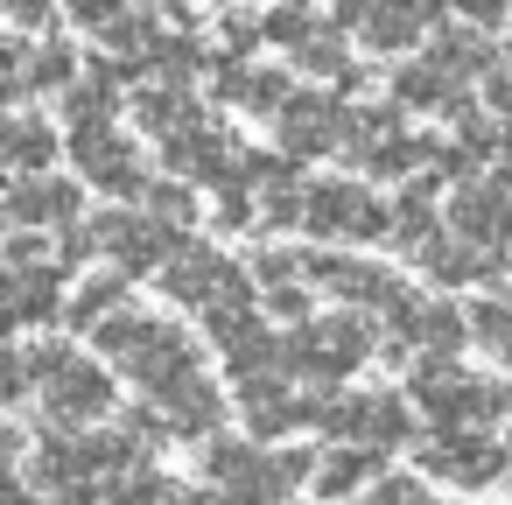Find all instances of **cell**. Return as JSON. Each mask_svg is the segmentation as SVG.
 Wrapping results in <instances>:
<instances>
[{"instance_id":"33","label":"cell","mask_w":512,"mask_h":505,"mask_svg":"<svg viewBox=\"0 0 512 505\" xmlns=\"http://www.w3.org/2000/svg\"><path fill=\"white\" fill-rule=\"evenodd\" d=\"M470 337L484 344V351H512V302L505 295H484V302H470Z\"/></svg>"},{"instance_id":"47","label":"cell","mask_w":512,"mask_h":505,"mask_svg":"<svg viewBox=\"0 0 512 505\" xmlns=\"http://www.w3.org/2000/svg\"><path fill=\"white\" fill-rule=\"evenodd\" d=\"M491 190H498V197L512 204V148H505V162H498V176H491Z\"/></svg>"},{"instance_id":"37","label":"cell","mask_w":512,"mask_h":505,"mask_svg":"<svg viewBox=\"0 0 512 505\" xmlns=\"http://www.w3.org/2000/svg\"><path fill=\"white\" fill-rule=\"evenodd\" d=\"M148 218H162V225H190V218H197L190 183H155V190H148Z\"/></svg>"},{"instance_id":"32","label":"cell","mask_w":512,"mask_h":505,"mask_svg":"<svg viewBox=\"0 0 512 505\" xmlns=\"http://www.w3.org/2000/svg\"><path fill=\"white\" fill-rule=\"evenodd\" d=\"M148 323H155V316H141V309H120L113 323H99V330H92V344H99V358H113V365H127V358H134V344L148 337Z\"/></svg>"},{"instance_id":"17","label":"cell","mask_w":512,"mask_h":505,"mask_svg":"<svg viewBox=\"0 0 512 505\" xmlns=\"http://www.w3.org/2000/svg\"><path fill=\"white\" fill-rule=\"evenodd\" d=\"M134 120H141V134H155L162 148L183 141V134H197V127H211V120H204V99H190V92H176V85H148V92L134 99Z\"/></svg>"},{"instance_id":"7","label":"cell","mask_w":512,"mask_h":505,"mask_svg":"<svg viewBox=\"0 0 512 505\" xmlns=\"http://www.w3.org/2000/svg\"><path fill=\"white\" fill-rule=\"evenodd\" d=\"M344 120H351V113L337 106V92H295L288 113L274 120V141H281L288 162H316L323 148L344 141Z\"/></svg>"},{"instance_id":"45","label":"cell","mask_w":512,"mask_h":505,"mask_svg":"<svg viewBox=\"0 0 512 505\" xmlns=\"http://www.w3.org/2000/svg\"><path fill=\"white\" fill-rule=\"evenodd\" d=\"M99 498H106V491H99V484H71V491H57V498H50V505H99Z\"/></svg>"},{"instance_id":"1","label":"cell","mask_w":512,"mask_h":505,"mask_svg":"<svg viewBox=\"0 0 512 505\" xmlns=\"http://www.w3.org/2000/svg\"><path fill=\"white\" fill-rule=\"evenodd\" d=\"M379 344H372V323L365 316H316V323H302L295 337H288V365L302 372V379H316V386H337V379H351L365 358H372Z\"/></svg>"},{"instance_id":"44","label":"cell","mask_w":512,"mask_h":505,"mask_svg":"<svg viewBox=\"0 0 512 505\" xmlns=\"http://www.w3.org/2000/svg\"><path fill=\"white\" fill-rule=\"evenodd\" d=\"M8 505H43V491L29 484V470H15V477H8Z\"/></svg>"},{"instance_id":"10","label":"cell","mask_w":512,"mask_h":505,"mask_svg":"<svg viewBox=\"0 0 512 505\" xmlns=\"http://www.w3.org/2000/svg\"><path fill=\"white\" fill-rule=\"evenodd\" d=\"M232 281H239V260H225V253L204 246V239H183V253L162 267V295L183 302V309H211Z\"/></svg>"},{"instance_id":"12","label":"cell","mask_w":512,"mask_h":505,"mask_svg":"<svg viewBox=\"0 0 512 505\" xmlns=\"http://www.w3.org/2000/svg\"><path fill=\"white\" fill-rule=\"evenodd\" d=\"M407 400L421 414H435V428H470V400H477V372H463L456 358H421L407 379Z\"/></svg>"},{"instance_id":"23","label":"cell","mask_w":512,"mask_h":505,"mask_svg":"<svg viewBox=\"0 0 512 505\" xmlns=\"http://www.w3.org/2000/svg\"><path fill=\"white\" fill-rule=\"evenodd\" d=\"M421 29H442V8H365L358 43L379 50V57H393V50H414Z\"/></svg>"},{"instance_id":"4","label":"cell","mask_w":512,"mask_h":505,"mask_svg":"<svg viewBox=\"0 0 512 505\" xmlns=\"http://www.w3.org/2000/svg\"><path fill=\"white\" fill-rule=\"evenodd\" d=\"M71 162H78V176H85L92 190H106V197H120V204L155 190V176H148L141 148H134L127 134H113V120L78 127V134H71Z\"/></svg>"},{"instance_id":"6","label":"cell","mask_w":512,"mask_h":505,"mask_svg":"<svg viewBox=\"0 0 512 505\" xmlns=\"http://www.w3.org/2000/svg\"><path fill=\"white\" fill-rule=\"evenodd\" d=\"M414 456H421L428 477H449L456 491H484V484H498L505 463H512V456H505L491 435H477V428H435V435L414 442Z\"/></svg>"},{"instance_id":"31","label":"cell","mask_w":512,"mask_h":505,"mask_svg":"<svg viewBox=\"0 0 512 505\" xmlns=\"http://www.w3.org/2000/svg\"><path fill=\"white\" fill-rule=\"evenodd\" d=\"M197 64H204V50H197V36H162V43L148 50V71H155L162 85H176V92H190L183 78H190Z\"/></svg>"},{"instance_id":"16","label":"cell","mask_w":512,"mask_h":505,"mask_svg":"<svg viewBox=\"0 0 512 505\" xmlns=\"http://www.w3.org/2000/svg\"><path fill=\"white\" fill-rule=\"evenodd\" d=\"M393 106H400V113H456V120H463V113H470V92L449 85V78L421 57V64H400V71H393Z\"/></svg>"},{"instance_id":"46","label":"cell","mask_w":512,"mask_h":505,"mask_svg":"<svg viewBox=\"0 0 512 505\" xmlns=\"http://www.w3.org/2000/svg\"><path fill=\"white\" fill-rule=\"evenodd\" d=\"M50 8H43V0H15V8H8V22H22V29H36Z\"/></svg>"},{"instance_id":"40","label":"cell","mask_w":512,"mask_h":505,"mask_svg":"<svg viewBox=\"0 0 512 505\" xmlns=\"http://www.w3.org/2000/svg\"><path fill=\"white\" fill-rule=\"evenodd\" d=\"M0 393H8V400H29V393H36V365H29V344H15L8 358H0Z\"/></svg>"},{"instance_id":"29","label":"cell","mask_w":512,"mask_h":505,"mask_svg":"<svg viewBox=\"0 0 512 505\" xmlns=\"http://www.w3.org/2000/svg\"><path fill=\"white\" fill-rule=\"evenodd\" d=\"M316 470H323V456H316V449H267V491H274V505H281L288 491L316 484Z\"/></svg>"},{"instance_id":"43","label":"cell","mask_w":512,"mask_h":505,"mask_svg":"<svg viewBox=\"0 0 512 505\" xmlns=\"http://www.w3.org/2000/svg\"><path fill=\"white\" fill-rule=\"evenodd\" d=\"M36 260H43V239H36V232H15V239H8V274H29Z\"/></svg>"},{"instance_id":"28","label":"cell","mask_w":512,"mask_h":505,"mask_svg":"<svg viewBox=\"0 0 512 505\" xmlns=\"http://www.w3.org/2000/svg\"><path fill=\"white\" fill-rule=\"evenodd\" d=\"M183 484H169L155 463H141V470H120V477H106V505H169Z\"/></svg>"},{"instance_id":"14","label":"cell","mask_w":512,"mask_h":505,"mask_svg":"<svg viewBox=\"0 0 512 505\" xmlns=\"http://www.w3.org/2000/svg\"><path fill=\"white\" fill-rule=\"evenodd\" d=\"M92 477H99V463H92V435H57V428H50V435L36 442V456H29V484L50 491V498L71 491V484H92Z\"/></svg>"},{"instance_id":"26","label":"cell","mask_w":512,"mask_h":505,"mask_svg":"<svg viewBox=\"0 0 512 505\" xmlns=\"http://www.w3.org/2000/svg\"><path fill=\"white\" fill-rule=\"evenodd\" d=\"M162 414H169V435H211V428L225 421V393H218L211 379H197V386H183L176 400H162Z\"/></svg>"},{"instance_id":"34","label":"cell","mask_w":512,"mask_h":505,"mask_svg":"<svg viewBox=\"0 0 512 505\" xmlns=\"http://www.w3.org/2000/svg\"><path fill=\"white\" fill-rule=\"evenodd\" d=\"M246 274H253V288H260V295H274V288H295V281H302V260H295V253H281V246H260V253L246 260Z\"/></svg>"},{"instance_id":"42","label":"cell","mask_w":512,"mask_h":505,"mask_svg":"<svg viewBox=\"0 0 512 505\" xmlns=\"http://www.w3.org/2000/svg\"><path fill=\"white\" fill-rule=\"evenodd\" d=\"M267 309H274V316H288L295 330H302V323H316V316H309V288H302V281H295V288H274V295H267Z\"/></svg>"},{"instance_id":"24","label":"cell","mask_w":512,"mask_h":505,"mask_svg":"<svg viewBox=\"0 0 512 505\" xmlns=\"http://www.w3.org/2000/svg\"><path fill=\"white\" fill-rule=\"evenodd\" d=\"M0 155H8L15 183H22V176H43V169L57 162V127H50V120H36V113H15V120H8V134H0Z\"/></svg>"},{"instance_id":"3","label":"cell","mask_w":512,"mask_h":505,"mask_svg":"<svg viewBox=\"0 0 512 505\" xmlns=\"http://www.w3.org/2000/svg\"><path fill=\"white\" fill-rule=\"evenodd\" d=\"M127 379H141V393L162 407V400H176L183 386H197L204 379V344L183 330V323H148V337L134 344V358L120 365Z\"/></svg>"},{"instance_id":"39","label":"cell","mask_w":512,"mask_h":505,"mask_svg":"<svg viewBox=\"0 0 512 505\" xmlns=\"http://www.w3.org/2000/svg\"><path fill=\"white\" fill-rule=\"evenodd\" d=\"M365 505H435V498H428L421 477H379V484L365 491Z\"/></svg>"},{"instance_id":"36","label":"cell","mask_w":512,"mask_h":505,"mask_svg":"<svg viewBox=\"0 0 512 505\" xmlns=\"http://www.w3.org/2000/svg\"><path fill=\"white\" fill-rule=\"evenodd\" d=\"M211 225H218V232H246V225H260V197H253V190H239V183H232V190H218Z\"/></svg>"},{"instance_id":"41","label":"cell","mask_w":512,"mask_h":505,"mask_svg":"<svg viewBox=\"0 0 512 505\" xmlns=\"http://www.w3.org/2000/svg\"><path fill=\"white\" fill-rule=\"evenodd\" d=\"M92 253H99V232H92V225H71V232L57 239V274H78Z\"/></svg>"},{"instance_id":"13","label":"cell","mask_w":512,"mask_h":505,"mask_svg":"<svg viewBox=\"0 0 512 505\" xmlns=\"http://www.w3.org/2000/svg\"><path fill=\"white\" fill-rule=\"evenodd\" d=\"M211 92L225 99V106H239V113H288V99H295V85H288V71H260V64H239V57H225L218 71H211Z\"/></svg>"},{"instance_id":"21","label":"cell","mask_w":512,"mask_h":505,"mask_svg":"<svg viewBox=\"0 0 512 505\" xmlns=\"http://www.w3.org/2000/svg\"><path fill=\"white\" fill-rule=\"evenodd\" d=\"M64 302V274L57 267H29V274H8V323L29 330V323H57Z\"/></svg>"},{"instance_id":"18","label":"cell","mask_w":512,"mask_h":505,"mask_svg":"<svg viewBox=\"0 0 512 505\" xmlns=\"http://www.w3.org/2000/svg\"><path fill=\"white\" fill-rule=\"evenodd\" d=\"M239 407H246V428H253V435H295V428L309 421V393H295L288 379L239 386Z\"/></svg>"},{"instance_id":"8","label":"cell","mask_w":512,"mask_h":505,"mask_svg":"<svg viewBox=\"0 0 512 505\" xmlns=\"http://www.w3.org/2000/svg\"><path fill=\"white\" fill-rule=\"evenodd\" d=\"M386 323H393V337L400 344H421L428 358H456V344H470V309H456V302H442V295H400L393 309H386Z\"/></svg>"},{"instance_id":"22","label":"cell","mask_w":512,"mask_h":505,"mask_svg":"<svg viewBox=\"0 0 512 505\" xmlns=\"http://www.w3.org/2000/svg\"><path fill=\"white\" fill-rule=\"evenodd\" d=\"M379 477H393V470H386V456H379V449H358V442H344V449H323L316 498H323V505H337V498H351L358 484H379Z\"/></svg>"},{"instance_id":"35","label":"cell","mask_w":512,"mask_h":505,"mask_svg":"<svg viewBox=\"0 0 512 505\" xmlns=\"http://www.w3.org/2000/svg\"><path fill=\"white\" fill-rule=\"evenodd\" d=\"M295 64H302L309 78H330V92H337V78L351 71V64H344V43H337V29H323L309 50H295Z\"/></svg>"},{"instance_id":"19","label":"cell","mask_w":512,"mask_h":505,"mask_svg":"<svg viewBox=\"0 0 512 505\" xmlns=\"http://www.w3.org/2000/svg\"><path fill=\"white\" fill-rule=\"evenodd\" d=\"M428 64H435V71H442L449 85H463L470 71L484 78V71L498 64V43H491L484 29H463V22H442V29H435V43H428Z\"/></svg>"},{"instance_id":"25","label":"cell","mask_w":512,"mask_h":505,"mask_svg":"<svg viewBox=\"0 0 512 505\" xmlns=\"http://www.w3.org/2000/svg\"><path fill=\"white\" fill-rule=\"evenodd\" d=\"M414 260H421V274H428L435 288H463V281L491 274V253H484V246H470V239H456V232H442V239H435V246H421Z\"/></svg>"},{"instance_id":"20","label":"cell","mask_w":512,"mask_h":505,"mask_svg":"<svg viewBox=\"0 0 512 505\" xmlns=\"http://www.w3.org/2000/svg\"><path fill=\"white\" fill-rule=\"evenodd\" d=\"M358 400H365L358 442H372V449H407V442H421V435H414V400H407V393L372 386V393H358Z\"/></svg>"},{"instance_id":"9","label":"cell","mask_w":512,"mask_h":505,"mask_svg":"<svg viewBox=\"0 0 512 505\" xmlns=\"http://www.w3.org/2000/svg\"><path fill=\"white\" fill-rule=\"evenodd\" d=\"M78 211H85V183H71V176H22V183H8V225L15 232H71L78 225Z\"/></svg>"},{"instance_id":"11","label":"cell","mask_w":512,"mask_h":505,"mask_svg":"<svg viewBox=\"0 0 512 505\" xmlns=\"http://www.w3.org/2000/svg\"><path fill=\"white\" fill-rule=\"evenodd\" d=\"M43 407H50V421L85 428V421L113 414V372H106L99 358H71V365H64V372L43 386Z\"/></svg>"},{"instance_id":"5","label":"cell","mask_w":512,"mask_h":505,"mask_svg":"<svg viewBox=\"0 0 512 505\" xmlns=\"http://www.w3.org/2000/svg\"><path fill=\"white\" fill-rule=\"evenodd\" d=\"M92 232H99V246L113 253V267H120L127 281H134V274H162V267L183 253V232L162 225V218H148V211H99Z\"/></svg>"},{"instance_id":"2","label":"cell","mask_w":512,"mask_h":505,"mask_svg":"<svg viewBox=\"0 0 512 505\" xmlns=\"http://www.w3.org/2000/svg\"><path fill=\"white\" fill-rule=\"evenodd\" d=\"M309 239H393V204H379L358 176H330V183H309V218H302Z\"/></svg>"},{"instance_id":"27","label":"cell","mask_w":512,"mask_h":505,"mask_svg":"<svg viewBox=\"0 0 512 505\" xmlns=\"http://www.w3.org/2000/svg\"><path fill=\"white\" fill-rule=\"evenodd\" d=\"M120 295H127V274H120V267H99V274L71 295V309H64V316H71V323H85V330H99V323H113V316H120Z\"/></svg>"},{"instance_id":"15","label":"cell","mask_w":512,"mask_h":505,"mask_svg":"<svg viewBox=\"0 0 512 505\" xmlns=\"http://www.w3.org/2000/svg\"><path fill=\"white\" fill-rule=\"evenodd\" d=\"M204 477L218 484V498L225 491H267V449L253 435H218V442H204Z\"/></svg>"},{"instance_id":"30","label":"cell","mask_w":512,"mask_h":505,"mask_svg":"<svg viewBox=\"0 0 512 505\" xmlns=\"http://www.w3.org/2000/svg\"><path fill=\"white\" fill-rule=\"evenodd\" d=\"M323 29H330V22H323L316 8H267V43H281L288 57H295V50H309Z\"/></svg>"},{"instance_id":"38","label":"cell","mask_w":512,"mask_h":505,"mask_svg":"<svg viewBox=\"0 0 512 505\" xmlns=\"http://www.w3.org/2000/svg\"><path fill=\"white\" fill-rule=\"evenodd\" d=\"M218 36H225V43H232V57L246 64V50L267 36V15H253V8H232V15H218Z\"/></svg>"}]
</instances>
